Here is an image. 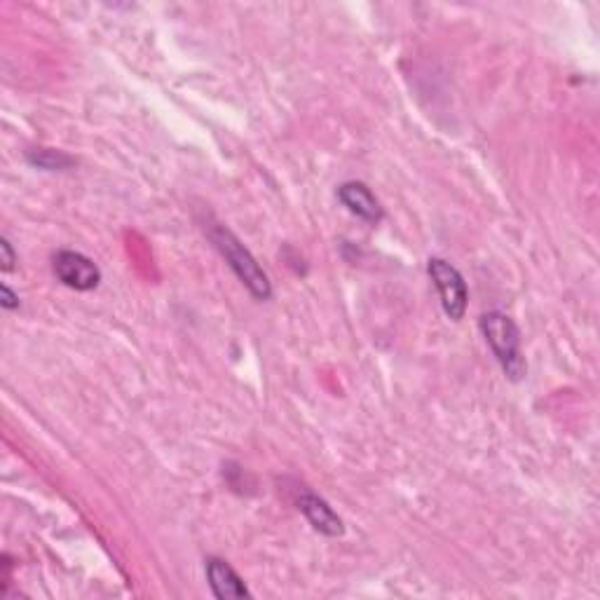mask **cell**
Here are the masks:
<instances>
[{
  "label": "cell",
  "instance_id": "6da1fadb",
  "mask_svg": "<svg viewBox=\"0 0 600 600\" xmlns=\"http://www.w3.org/2000/svg\"><path fill=\"white\" fill-rule=\"evenodd\" d=\"M209 237L214 242V247L221 251V256L228 261L230 268H233L235 275L240 277V282L251 291V296H256L258 300H268L272 296V284L268 275H265V270L251 256V251L228 228H223V225H214L209 230Z\"/></svg>",
  "mask_w": 600,
  "mask_h": 600
},
{
  "label": "cell",
  "instance_id": "7a4b0ae2",
  "mask_svg": "<svg viewBox=\"0 0 600 600\" xmlns=\"http://www.w3.org/2000/svg\"><path fill=\"white\" fill-rule=\"evenodd\" d=\"M481 331L486 336L490 350L500 361L502 371L511 380H521L528 366H525L521 354V331L514 324V319L502 315V312H488L481 317Z\"/></svg>",
  "mask_w": 600,
  "mask_h": 600
},
{
  "label": "cell",
  "instance_id": "3957f363",
  "mask_svg": "<svg viewBox=\"0 0 600 600\" xmlns=\"http://www.w3.org/2000/svg\"><path fill=\"white\" fill-rule=\"evenodd\" d=\"M429 277L434 279L436 289L441 296V308L453 322H460L467 312L469 291L465 284V277L460 275V270L455 265H450L443 258H429Z\"/></svg>",
  "mask_w": 600,
  "mask_h": 600
},
{
  "label": "cell",
  "instance_id": "277c9868",
  "mask_svg": "<svg viewBox=\"0 0 600 600\" xmlns=\"http://www.w3.org/2000/svg\"><path fill=\"white\" fill-rule=\"evenodd\" d=\"M54 275L61 284L75 291H92L101 282V270L90 258L78 251H59L54 256Z\"/></svg>",
  "mask_w": 600,
  "mask_h": 600
},
{
  "label": "cell",
  "instance_id": "5b68a950",
  "mask_svg": "<svg viewBox=\"0 0 600 600\" xmlns=\"http://www.w3.org/2000/svg\"><path fill=\"white\" fill-rule=\"evenodd\" d=\"M338 200L352 211L354 216H359L366 223H380L383 221V207H380L378 197L371 193V188L361 181H345L338 188Z\"/></svg>",
  "mask_w": 600,
  "mask_h": 600
},
{
  "label": "cell",
  "instance_id": "8992f818",
  "mask_svg": "<svg viewBox=\"0 0 600 600\" xmlns=\"http://www.w3.org/2000/svg\"><path fill=\"white\" fill-rule=\"evenodd\" d=\"M298 509L303 511V516L308 518L312 528L319 530V533H322V535L338 537V535L345 533L343 518H340L336 514V511L331 509V504L326 502V500H322V497H319V495H315V493L300 495Z\"/></svg>",
  "mask_w": 600,
  "mask_h": 600
},
{
  "label": "cell",
  "instance_id": "52a82bcc",
  "mask_svg": "<svg viewBox=\"0 0 600 600\" xmlns=\"http://www.w3.org/2000/svg\"><path fill=\"white\" fill-rule=\"evenodd\" d=\"M207 579L211 591L216 598L221 600H240L249 596L247 584L242 582V577L230 568V563H225L223 558H209L207 561Z\"/></svg>",
  "mask_w": 600,
  "mask_h": 600
},
{
  "label": "cell",
  "instance_id": "ba28073f",
  "mask_svg": "<svg viewBox=\"0 0 600 600\" xmlns=\"http://www.w3.org/2000/svg\"><path fill=\"white\" fill-rule=\"evenodd\" d=\"M26 158H29L33 167L47 169V172H59V169H66L73 165V158H68V155L61 153V150H50V148L31 150Z\"/></svg>",
  "mask_w": 600,
  "mask_h": 600
},
{
  "label": "cell",
  "instance_id": "9c48e42d",
  "mask_svg": "<svg viewBox=\"0 0 600 600\" xmlns=\"http://www.w3.org/2000/svg\"><path fill=\"white\" fill-rule=\"evenodd\" d=\"M0 263H3L5 272H10L17 263V254H15V249H12V244L8 242V237H3V240H0Z\"/></svg>",
  "mask_w": 600,
  "mask_h": 600
},
{
  "label": "cell",
  "instance_id": "30bf717a",
  "mask_svg": "<svg viewBox=\"0 0 600 600\" xmlns=\"http://www.w3.org/2000/svg\"><path fill=\"white\" fill-rule=\"evenodd\" d=\"M0 293H3V308L5 310H15L19 308V296L15 291L10 289L8 284H3V289H0Z\"/></svg>",
  "mask_w": 600,
  "mask_h": 600
}]
</instances>
